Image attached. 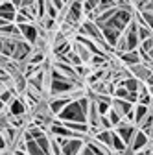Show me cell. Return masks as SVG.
Masks as SVG:
<instances>
[{"label": "cell", "instance_id": "cell-23", "mask_svg": "<svg viewBox=\"0 0 153 155\" xmlns=\"http://www.w3.org/2000/svg\"><path fill=\"white\" fill-rule=\"evenodd\" d=\"M76 70H78L80 76H89V72H90V70H89L87 67H83V65H78V67H76Z\"/></svg>", "mask_w": 153, "mask_h": 155}, {"label": "cell", "instance_id": "cell-10", "mask_svg": "<svg viewBox=\"0 0 153 155\" xmlns=\"http://www.w3.org/2000/svg\"><path fill=\"white\" fill-rule=\"evenodd\" d=\"M112 150L116 151V153H124V151H129V146H127V142L118 135V131L116 129H112Z\"/></svg>", "mask_w": 153, "mask_h": 155}, {"label": "cell", "instance_id": "cell-14", "mask_svg": "<svg viewBox=\"0 0 153 155\" xmlns=\"http://www.w3.org/2000/svg\"><path fill=\"white\" fill-rule=\"evenodd\" d=\"M140 129H144L148 135H153V111H149V114L142 120V124L138 126Z\"/></svg>", "mask_w": 153, "mask_h": 155}, {"label": "cell", "instance_id": "cell-13", "mask_svg": "<svg viewBox=\"0 0 153 155\" xmlns=\"http://www.w3.org/2000/svg\"><path fill=\"white\" fill-rule=\"evenodd\" d=\"M24 144H26V150L28 153H44L43 148L39 146V142H37V139H24Z\"/></svg>", "mask_w": 153, "mask_h": 155}, {"label": "cell", "instance_id": "cell-19", "mask_svg": "<svg viewBox=\"0 0 153 155\" xmlns=\"http://www.w3.org/2000/svg\"><path fill=\"white\" fill-rule=\"evenodd\" d=\"M138 50H142V52H146V54H151V55H153V37L144 39V41L140 43V46H138Z\"/></svg>", "mask_w": 153, "mask_h": 155}, {"label": "cell", "instance_id": "cell-2", "mask_svg": "<svg viewBox=\"0 0 153 155\" xmlns=\"http://www.w3.org/2000/svg\"><path fill=\"white\" fill-rule=\"evenodd\" d=\"M59 120H78V122H89V114L83 111L80 100H72L59 114H57Z\"/></svg>", "mask_w": 153, "mask_h": 155}, {"label": "cell", "instance_id": "cell-20", "mask_svg": "<svg viewBox=\"0 0 153 155\" xmlns=\"http://www.w3.org/2000/svg\"><path fill=\"white\" fill-rule=\"evenodd\" d=\"M140 15H142V18H144V22L153 30V11H151V9H142Z\"/></svg>", "mask_w": 153, "mask_h": 155}, {"label": "cell", "instance_id": "cell-4", "mask_svg": "<svg viewBox=\"0 0 153 155\" xmlns=\"http://www.w3.org/2000/svg\"><path fill=\"white\" fill-rule=\"evenodd\" d=\"M74 98H72V94H61V96H55V98H52L50 102H48V109H50V113L52 114H59L70 102H72Z\"/></svg>", "mask_w": 153, "mask_h": 155}, {"label": "cell", "instance_id": "cell-25", "mask_svg": "<svg viewBox=\"0 0 153 155\" xmlns=\"http://www.w3.org/2000/svg\"><path fill=\"white\" fill-rule=\"evenodd\" d=\"M78 2H85V0H78Z\"/></svg>", "mask_w": 153, "mask_h": 155}, {"label": "cell", "instance_id": "cell-7", "mask_svg": "<svg viewBox=\"0 0 153 155\" xmlns=\"http://www.w3.org/2000/svg\"><path fill=\"white\" fill-rule=\"evenodd\" d=\"M116 54V57L125 65V67H133V65H138V63H142V57H140V52H138V48H135V50H127V52H114Z\"/></svg>", "mask_w": 153, "mask_h": 155}, {"label": "cell", "instance_id": "cell-6", "mask_svg": "<svg viewBox=\"0 0 153 155\" xmlns=\"http://www.w3.org/2000/svg\"><path fill=\"white\" fill-rule=\"evenodd\" d=\"M148 144H149V135H148L144 129L138 127V131L135 133V137H133V142H131V146H129V151L138 153V151H142Z\"/></svg>", "mask_w": 153, "mask_h": 155}, {"label": "cell", "instance_id": "cell-5", "mask_svg": "<svg viewBox=\"0 0 153 155\" xmlns=\"http://www.w3.org/2000/svg\"><path fill=\"white\" fill-rule=\"evenodd\" d=\"M100 28H102V33H103V37H105V41L111 45V46H114L116 48V45H118V41H120V37H122V33L124 31H120L118 28H114V26H111V24H100Z\"/></svg>", "mask_w": 153, "mask_h": 155}, {"label": "cell", "instance_id": "cell-21", "mask_svg": "<svg viewBox=\"0 0 153 155\" xmlns=\"http://www.w3.org/2000/svg\"><path fill=\"white\" fill-rule=\"evenodd\" d=\"M30 63L43 65V63H44V52H35L33 55H30Z\"/></svg>", "mask_w": 153, "mask_h": 155}, {"label": "cell", "instance_id": "cell-16", "mask_svg": "<svg viewBox=\"0 0 153 155\" xmlns=\"http://www.w3.org/2000/svg\"><path fill=\"white\" fill-rule=\"evenodd\" d=\"M138 37H140V43L144 41V39H149L153 37V30L146 24H138Z\"/></svg>", "mask_w": 153, "mask_h": 155}, {"label": "cell", "instance_id": "cell-17", "mask_svg": "<svg viewBox=\"0 0 153 155\" xmlns=\"http://www.w3.org/2000/svg\"><path fill=\"white\" fill-rule=\"evenodd\" d=\"M107 114H109V118H111V122H112V126H114V127H116V126H118V124L124 120V116H122V114H120L116 109H114V107H111Z\"/></svg>", "mask_w": 153, "mask_h": 155}, {"label": "cell", "instance_id": "cell-12", "mask_svg": "<svg viewBox=\"0 0 153 155\" xmlns=\"http://www.w3.org/2000/svg\"><path fill=\"white\" fill-rule=\"evenodd\" d=\"M74 50H76V52H78V54L81 55L83 63H90V61H92V55H94V54H92V52H90V50H89V48H87L83 43H78V41H76V45H74Z\"/></svg>", "mask_w": 153, "mask_h": 155}, {"label": "cell", "instance_id": "cell-24", "mask_svg": "<svg viewBox=\"0 0 153 155\" xmlns=\"http://www.w3.org/2000/svg\"><path fill=\"white\" fill-rule=\"evenodd\" d=\"M85 2H89L94 9H96V8H98V4H100V0H85Z\"/></svg>", "mask_w": 153, "mask_h": 155}, {"label": "cell", "instance_id": "cell-1", "mask_svg": "<svg viewBox=\"0 0 153 155\" xmlns=\"http://www.w3.org/2000/svg\"><path fill=\"white\" fill-rule=\"evenodd\" d=\"M140 46V37H138V24L137 18H133L131 24L124 30L120 41L116 45V52H127V50H135Z\"/></svg>", "mask_w": 153, "mask_h": 155}, {"label": "cell", "instance_id": "cell-3", "mask_svg": "<svg viewBox=\"0 0 153 155\" xmlns=\"http://www.w3.org/2000/svg\"><path fill=\"white\" fill-rule=\"evenodd\" d=\"M131 21H133V13H131V9L120 8V9L107 21V24H111V26H114V28H118L120 31H124V30L131 24Z\"/></svg>", "mask_w": 153, "mask_h": 155}, {"label": "cell", "instance_id": "cell-22", "mask_svg": "<svg viewBox=\"0 0 153 155\" xmlns=\"http://www.w3.org/2000/svg\"><path fill=\"white\" fill-rule=\"evenodd\" d=\"M54 24H55V18H52V17H44L43 18V28L44 30H52Z\"/></svg>", "mask_w": 153, "mask_h": 155}, {"label": "cell", "instance_id": "cell-18", "mask_svg": "<svg viewBox=\"0 0 153 155\" xmlns=\"http://www.w3.org/2000/svg\"><path fill=\"white\" fill-rule=\"evenodd\" d=\"M114 6H118V0H100V4H98L96 11L102 13V11L109 9V8H114Z\"/></svg>", "mask_w": 153, "mask_h": 155}, {"label": "cell", "instance_id": "cell-15", "mask_svg": "<svg viewBox=\"0 0 153 155\" xmlns=\"http://www.w3.org/2000/svg\"><path fill=\"white\" fill-rule=\"evenodd\" d=\"M148 85L144 87L142 85V89H140V94H138V104H144V105H151L153 104V98L149 96V92H148Z\"/></svg>", "mask_w": 153, "mask_h": 155}, {"label": "cell", "instance_id": "cell-9", "mask_svg": "<svg viewBox=\"0 0 153 155\" xmlns=\"http://www.w3.org/2000/svg\"><path fill=\"white\" fill-rule=\"evenodd\" d=\"M28 113V107H26V102L22 98H13L9 102V113L11 116H26Z\"/></svg>", "mask_w": 153, "mask_h": 155}, {"label": "cell", "instance_id": "cell-11", "mask_svg": "<svg viewBox=\"0 0 153 155\" xmlns=\"http://www.w3.org/2000/svg\"><path fill=\"white\" fill-rule=\"evenodd\" d=\"M149 111H151L149 105H144V104H137V105H135V124H137V126L142 124V120L149 114Z\"/></svg>", "mask_w": 153, "mask_h": 155}, {"label": "cell", "instance_id": "cell-8", "mask_svg": "<svg viewBox=\"0 0 153 155\" xmlns=\"http://www.w3.org/2000/svg\"><path fill=\"white\" fill-rule=\"evenodd\" d=\"M18 28H21V31H22V37L26 39V41H30L31 45H35L37 41H39V37H41V30L37 28L33 22L18 24Z\"/></svg>", "mask_w": 153, "mask_h": 155}]
</instances>
